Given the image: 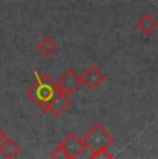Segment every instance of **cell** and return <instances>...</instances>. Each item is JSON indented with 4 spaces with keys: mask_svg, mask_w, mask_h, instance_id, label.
Returning <instances> with one entry per match:
<instances>
[{
    "mask_svg": "<svg viewBox=\"0 0 158 159\" xmlns=\"http://www.w3.org/2000/svg\"><path fill=\"white\" fill-rule=\"evenodd\" d=\"M33 78H35V82L26 89V96L40 111L49 112L51 104L56 101L61 90L57 84V80H54L46 72L39 73L35 71Z\"/></svg>",
    "mask_w": 158,
    "mask_h": 159,
    "instance_id": "obj_1",
    "label": "cell"
},
{
    "mask_svg": "<svg viewBox=\"0 0 158 159\" xmlns=\"http://www.w3.org/2000/svg\"><path fill=\"white\" fill-rule=\"evenodd\" d=\"M82 140L85 143V147L90 149V152H93L100 148H108L111 144H114L115 137L101 123H95L82 136Z\"/></svg>",
    "mask_w": 158,
    "mask_h": 159,
    "instance_id": "obj_2",
    "label": "cell"
},
{
    "mask_svg": "<svg viewBox=\"0 0 158 159\" xmlns=\"http://www.w3.org/2000/svg\"><path fill=\"white\" fill-rule=\"evenodd\" d=\"M58 143L63 145V148L65 149V152L68 154L69 159L79 158L82 155V152L85 151V148H86L82 137L77 136L75 131H68Z\"/></svg>",
    "mask_w": 158,
    "mask_h": 159,
    "instance_id": "obj_3",
    "label": "cell"
},
{
    "mask_svg": "<svg viewBox=\"0 0 158 159\" xmlns=\"http://www.w3.org/2000/svg\"><path fill=\"white\" fill-rule=\"evenodd\" d=\"M57 84H58L61 91L67 94H72L82 84L81 75H78L77 71L69 66V68L64 69V72L57 78Z\"/></svg>",
    "mask_w": 158,
    "mask_h": 159,
    "instance_id": "obj_4",
    "label": "cell"
},
{
    "mask_svg": "<svg viewBox=\"0 0 158 159\" xmlns=\"http://www.w3.org/2000/svg\"><path fill=\"white\" fill-rule=\"evenodd\" d=\"M81 80H82V84L86 86L89 90H96V89H99L104 83L105 76L96 65H90L82 72Z\"/></svg>",
    "mask_w": 158,
    "mask_h": 159,
    "instance_id": "obj_5",
    "label": "cell"
},
{
    "mask_svg": "<svg viewBox=\"0 0 158 159\" xmlns=\"http://www.w3.org/2000/svg\"><path fill=\"white\" fill-rule=\"evenodd\" d=\"M135 28L139 29L144 36H151L158 28V21L150 13H146L139 17L135 22Z\"/></svg>",
    "mask_w": 158,
    "mask_h": 159,
    "instance_id": "obj_6",
    "label": "cell"
},
{
    "mask_svg": "<svg viewBox=\"0 0 158 159\" xmlns=\"http://www.w3.org/2000/svg\"><path fill=\"white\" fill-rule=\"evenodd\" d=\"M69 105H71V94H67L64 91H61L60 96L56 98V101L51 104L50 109H49V114L51 116H54V118L61 116L69 108Z\"/></svg>",
    "mask_w": 158,
    "mask_h": 159,
    "instance_id": "obj_7",
    "label": "cell"
},
{
    "mask_svg": "<svg viewBox=\"0 0 158 159\" xmlns=\"http://www.w3.org/2000/svg\"><path fill=\"white\" fill-rule=\"evenodd\" d=\"M20 154H21L20 144H18L16 140L10 139V137H7V139L0 144V155H2V157L7 158V159H13V158H17Z\"/></svg>",
    "mask_w": 158,
    "mask_h": 159,
    "instance_id": "obj_8",
    "label": "cell"
},
{
    "mask_svg": "<svg viewBox=\"0 0 158 159\" xmlns=\"http://www.w3.org/2000/svg\"><path fill=\"white\" fill-rule=\"evenodd\" d=\"M36 48L40 51L43 56H51L53 53H56L58 46H57L56 40L51 36H43L39 39V42L36 43Z\"/></svg>",
    "mask_w": 158,
    "mask_h": 159,
    "instance_id": "obj_9",
    "label": "cell"
},
{
    "mask_svg": "<svg viewBox=\"0 0 158 159\" xmlns=\"http://www.w3.org/2000/svg\"><path fill=\"white\" fill-rule=\"evenodd\" d=\"M49 157H50L51 159H69L68 154L65 152V149L63 148V145L60 144V143H57V145L51 149L50 154H49Z\"/></svg>",
    "mask_w": 158,
    "mask_h": 159,
    "instance_id": "obj_10",
    "label": "cell"
},
{
    "mask_svg": "<svg viewBox=\"0 0 158 159\" xmlns=\"http://www.w3.org/2000/svg\"><path fill=\"white\" fill-rule=\"evenodd\" d=\"M90 159H112L114 155L108 151V148H100L97 151H93L92 154L89 155Z\"/></svg>",
    "mask_w": 158,
    "mask_h": 159,
    "instance_id": "obj_11",
    "label": "cell"
},
{
    "mask_svg": "<svg viewBox=\"0 0 158 159\" xmlns=\"http://www.w3.org/2000/svg\"><path fill=\"white\" fill-rule=\"evenodd\" d=\"M6 139H7V134H6V131L2 129V126H0V144H2Z\"/></svg>",
    "mask_w": 158,
    "mask_h": 159,
    "instance_id": "obj_12",
    "label": "cell"
}]
</instances>
